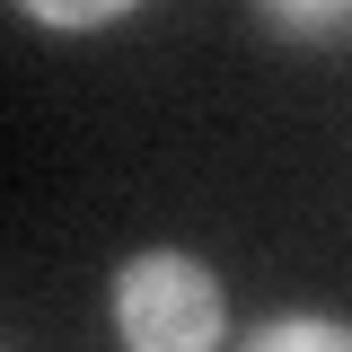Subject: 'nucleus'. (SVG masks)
Here are the masks:
<instances>
[{"mask_svg":"<svg viewBox=\"0 0 352 352\" xmlns=\"http://www.w3.org/2000/svg\"><path fill=\"white\" fill-rule=\"evenodd\" d=\"M115 326H124L132 352H212L229 308H220V282L203 273L194 256H132L124 282H115Z\"/></svg>","mask_w":352,"mask_h":352,"instance_id":"obj_1","label":"nucleus"},{"mask_svg":"<svg viewBox=\"0 0 352 352\" xmlns=\"http://www.w3.org/2000/svg\"><path fill=\"white\" fill-rule=\"evenodd\" d=\"M247 352H352V326H326V317H273L247 335Z\"/></svg>","mask_w":352,"mask_h":352,"instance_id":"obj_2","label":"nucleus"},{"mask_svg":"<svg viewBox=\"0 0 352 352\" xmlns=\"http://www.w3.org/2000/svg\"><path fill=\"white\" fill-rule=\"evenodd\" d=\"M27 18L36 27H106V18H124V0H27Z\"/></svg>","mask_w":352,"mask_h":352,"instance_id":"obj_3","label":"nucleus"},{"mask_svg":"<svg viewBox=\"0 0 352 352\" xmlns=\"http://www.w3.org/2000/svg\"><path fill=\"white\" fill-rule=\"evenodd\" d=\"M273 27H291V36H344L352 9H273Z\"/></svg>","mask_w":352,"mask_h":352,"instance_id":"obj_4","label":"nucleus"}]
</instances>
